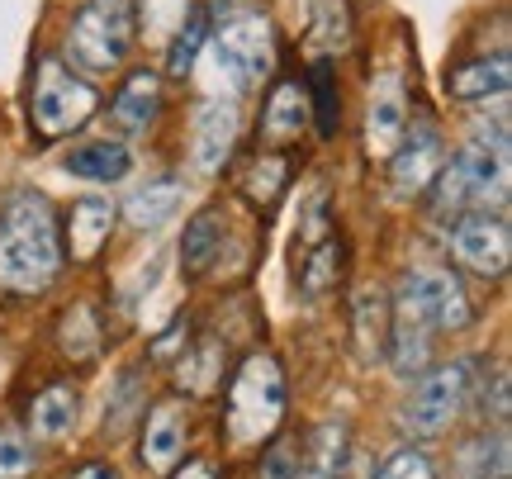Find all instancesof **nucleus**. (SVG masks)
Masks as SVG:
<instances>
[{"label":"nucleus","mask_w":512,"mask_h":479,"mask_svg":"<svg viewBox=\"0 0 512 479\" xmlns=\"http://www.w3.org/2000/svg\"><path fill=\"white\" fill-rule=\"evenodd\" d=\"M133 38H138L133 0H86L67 24L62 53L76 72H114V67H124Z\"/></svg>","instance_id":"5"},{"label":"nucleus","mask_w":512,"mask_h":479,"mask_svg":"<svg viewBox=\"0 0 512 479\" xmlns=\"http://www.w3.org/2000/svg\"><path fill=\"white\" fill-rule=\"evenodd\" d=\"M62 166L72 171V176H86V181H124L128 166H133V152L124 143H110V138H100V143H81L62 157Z\"/></svg>","instance_id":"19"},{"label":"nucleus","mask_w":512,"mask_h":479,"mask_svg":"<svg viewBox=\"0 0 512 479\" xmlns=\"http://www.w3.org/2000/svg\"><path fill=\"white\" fill-rule=\"evenodd\" d=\"M176 479H219L209 461H185V470H176Z\"/></svg>","instance_id":"35"},{"label":"nucleus","mask_w":512,"mask_h":479,"mask_svg":"<svg viewBox=\"0 0 512 479\" xmlns=\"http://www.w3.org/2000/svg\"><path fill=\"white\" fill-rule=\"evenodd\" d=\"M176 209H181V181H176V176H162V181H147L143 190L128 195L124 219L133 223V228H162Z\"/></svg>","instance_id":"20"},{"label":"nucleus","mask_w":512,"mask_h":479,"mask_svg":"<svg viewBox=\"0 0 512 479\" xmlns=\"http://www.w3.org/2000/svg\"><path fill=\"white\" fill-rule=\"evenodd\" d=\"M181 385H190L195 394H209V389L223 385V361H219V347L214 342H200V347H185L181 356Z\"/></svg>","instance_id":"28"},{"label":"nucleus","mask_w":512,"mask_h":479,"mask_svg":"<svg viewBox=\"0 0 512 479\" xmlns=\"http://www.w3.org/2000/svg\"><path fill=\"white\" fill-rule=\"evenodd\" d=\"M408 133V91H403V72L389 67V72L375 76L370 86V110H366V152L370 157H384L399 148V138Z\"/></svg>","instance_id":"11"},{"label":"nucleus","mask_w":512,"mask_h":479,"mask_svg":"<svg viewBox=\"0 0 512 479\" xmlns=\"http://www.w3.org/2000/svg\"><path fill=\"white\" fill-rule=\"evenodd\" d=\"M181 456H185V413L176 404H157L143 427V465L166 475V470H176Z\"/></svg>","instance_id":"14"},{"label":"nucleus","mask_w":512,"mask_h":479,"mask_svg":"<svg viewBox=\"0 0 512 479\" xmlns=\"http://www.w3.org/2000/svg\"><path fill=\"white\" fill-rule=\"evenodd\" d=\"M512 86V72H508V57H475V62H460L446 72V91L451 100H465V105H475V100H489V95H508Z\"/></svg>","instance_id":"15"},{"label":"nucleus","mask_w":512,"mask_h":479,"mask_svg":"<svg viewBox=\"0 0 512 479\" xmlns=\"http://www.w3.org/2000/svg\"><path fill=\"white\" fill-rule=\"evenodd\" d=\"M342 456H347V427L342 423L313 427L309 451H299V479H337L342 475Z\"/></svg>","instance_id":"22"},{"label":"nucleus","mask_w":512,"mask_h":479,"mask_svg":"<svg viewBox=\"0 0 512 479\" xmlns=\"http://www.w3.org/2000/svg\"><path fill=\"white\" fill-rule=\"evenodd\" d=\"M261 479H299V446L294 442H275L261 456Z\"/></svg>","instance_id":"34"},{"label":"nucleus","mask_w":512,"mask_h":479,"mask_svg":"<svg viewBox=\"0 0 512 479\" xmlns=\"http://www.w3.org/2000/svg\"><path fill=\"white\" fill-rule=\"evenodd\" d=\"M72 479H119V470H114V465H100V461H95V465H81Z\"/></svg>","instance_id":"36"},{"label":"nucleus","mask_w":512,"mask_h":479,"mask_svg":"<svg viewBox=\"0 0 512 479\" xmlns=\"http://www.w3.org/2000/svg\"><path fill=\"white\" fill-rule=\"evenodd\" d=\"M375 479H437V465H432V456L418 451V446H399V451L384 456Z\"/></svg>","instance_id":"31"},{"label":"nucleus","mask_w":512,"mask_h":479,"mask_svg":"<svg viewBox=\"0 0 512 479\" xmlns=\"http://www.w3.org/2000/svg\"><path fill=\"white\" fill-rule=\"evenodd\" d=\"M313 110H318V124H323V133L337 129V119H342V110H337V100H332V76L328 67H313Z\"/></svg>","instance_id":"33"},{"label":"nucleus","mask_w":512,"mask_h":479,"mask_svg":"<svg viewBox=\"0 0 512 479\" xmlns=\"http://www.w3.org/2000/svg\"><path fill=\"white\" fill-rule=\"evenodd\" d=\"M394 318H408L427 332H460L470 328V295L460 285L456 271L446 266H413L399 276V304H394Z\"/></svg>","instance_id":"7"},{"label":"nucleus","mask_w":512,"mask_h":479,"mask_svg":"<svg viewBox=\"0 0 512 479\" xmlns=\"http://www.w3.org/2000/svg\"><path fill=\"white\" fill-rule=\"evenodd\" d=\"M223 247V223L214 209H200L195 219L185 223V238H181V266L185 276H204L209 271V261L219 257Z\"/></svg>","instance_id":"23"},{"label":"nucleus","mask_w":512,"mask_h":479,"mask_svg":"<svg viewBox=\"0 0 512 479\" xmlns=\"http://www.w3.org/2000/svg\"><path fill=\"white\" fill-rule=\"evenodd\" d=\"M356 337H361V356L375 361L384 347H389V304L375 290H361L356 295Z\"/></svg>","instance_id":"25"},{"label":"nucleus","mask_w":512,"mask_h":479,"mask_svg":"<svg viewBox=\"0 0 512 479\" xmlns=\"http://www.w3.org/2000/svg\"><path fill=\"white\" fill-rule=\"evenodd\" d=\"M204 43H209V10H195V15L185 19V29L171 43H166V72L171 76H190L195 72V62H200Z\"/></svg>","instance_id":"26"},{"label":"nucleus","mask_w":512,"mask_h":479,"mask_svg":"<svg viewBox=\"0 0 512 479\" xmlns=\"http://www.w3.org/2000/svg\"><path fill=\"white\" fill-rule=\"evenodd\" d=\"M209 57H204V67H209V95L223 100V105H233L238 95L256 91L275 67V34H271V19L266 15H228L209 34Z\"/></svg>","instance_id":"3"},{"label":"nucleus","mask_w":512,"mask_h":479,"mask_svg":"<svg viewBox=\"0 0 512 479\" xmlns=\"http://www.w3.org/2000/svg\"><path fill=\"white\" fill-rule=\"evenodd\" d=\"M38 451L29 437H19L15 427H0V479H24L34 475Z\"/></svg>","instance_id":"29"},{"label":"nucleus","mask_w":512,"mask_h":479,"mask_svg":"<svg viewBox=\"0 0 512 479\" xmlns=\"http://www.w3.org/2000/svg\"><path fill=\"white\" fill-rule=\"evenodd\" d=\"M427 328H418V323H408V318H394L389 323V347H394V370H399L403 380H413V375H422V366H427Z\"/></svg>","instance_id":"27"},{"label":"nucleus","mask_w":512,"mask_h":479,"mask_svg":"<svg viewBox=\"0 0 512 479\" xmlns=\"http://www.w3.org/2000/svg\"><path fill=\"white\" fill-rule=\"evenodd\" d=\"M62 347L72 351L76 361L95 356V347H100V328H95V314L86 309V304H76L72 314L62 318Z\"/></svg>","instance_id":"30"},{"label":"nucleus","mask_w":512,"mask_h":479,"mask_svg":"<svg viewBox=\"0 0 512 479\" xmlns=\"http://www.w3.org/2000/svg\"><path fill=\"white\" fill-rule=\"evenodd\" d=\"M76 408H81V394L72 385H48L29 404V432L43 437V442H57L76 427Z\"/></svg>","instance_id":"18"},{"label":"nucleus","mask_w":512,"mask_h":479,"mask_svg":"<svg viewBox=\"0 0 512 479\" xmlns=\"http://www.w3.org/2000/svg\"><path fill=\"white\" fill-rule=\"evenodd\" d=\"M114 228V204L100 200V195H86V200L72 204V223H67V242H72V261H95L100 247L110 242Z\"/></svg>","instance_id":"16"},{"label":"nucleus","mask_w":512,"mask_h":479,"mask_svg":"<svg viewBox=\"0 0 512 479\" xmlns=\"http://www.w3.org/2000/svg\"><path fill=\"white\" fill-rule=\"evenodd\" d=\"M157 110H162V81H157V72H133L124 81V91L114 95L110 119L128 133H143L157 119Z\"/></svg>","instance_id":"17"},{"label":"nucleus","mask_w":512,"mask_h":479,"mask_svg":"<svg viewBox=\"0 0 512 479\" xmlns=\"http://www.w3.org/2000/svg\"><path fill=\"white\" fill-rule=\"evenodd\" d=\"M508 200V119L494 124V133L479 124L475 143L446 157L441 176L432 181L437 214H475V209H503Z\"/></svg>","instance_id":"2"},{"label":"nucleus","mask_w":512,"mask_h":479,"mask_svg":"<svg viewBox=\"0 0 512 479\" xmlns=\"http://www.w3.org/2000/svg\"><path fill=\"white\" fill-rule=\"evenodd\" d=\"M195 10H200L195 0H143L133 5V24H138V38H147L152 48H166Z\"/></svg>","instance_id":"21"},{"label":"nucleus","mask_w":512,"mask_h":479,"mask_svg":"<svg viewBox=\"0 0 512 479\" xmlns=\"http://www.w3.org/2000/svg\"><path fill=\"white\" fill-rule=\"evenodd\" d=\"M285 185H290V162H285L280 152H261V157H252L247 171H242V195L252 204H261V209H271Z\"/></svg>","instance_id":"24"},{"label":"nucleus","mask_w":512,"mask_h":479,"mask_svg":"<svg viewBox=\"0 0 512 479\" xmlns=\"http://www.w3.org/2000/svg\"><path fill=\"white\" fill-rule=\"evenodd\" d=\"M309 91L299 81H280L271 95H266V110H261V124H256V138L275 148V143H290L309 129Z\"/></svg>","instance_id":"12"},{"label":"nucleus","mask_w":512,"mask_h":479,"mask_svg":"<svg viewBox=\"0 0 512 479\" xmlns=\"http://www.w3.org/2000/svg\"><path fill=\"white\" fill-rule=\"evenodd\" d=\"M347 10L337 5L332 10V0H318V10H313V38L328 48V53H337V48H347Z\"/></svg>","instance_id":"32"},{"label":"nucleus","mask_w":512,"mask_h":479,"mask_svg":"<svg viewBox=\"0 0 512 479\" xmlns=\"http://www.w3.org/2000/svg\"><path fill=\"white\" fill-rule=\"evenodd\" d=\"M285 418V370L275 356L256 351L247 356L233 380H228V404H223V437L233 451H252V446L271 442L275 427Z\"/></svg>","instance_id":"4"},{"label":"nucleus","mask_w":512,"mask_h":479,"mask_svg":"<svg viewBox=\"0 0 512 479\" xmlns=\"http://www.w3.org/2000/svg\"><path fill=\"white\" fill-rule=\"evenodd\" d=\"M238 5L242 0H209L204 10H214V15H238Z\"/></svg>","instance_id":"37"},{"label":"nucleus","mask_w":512,"mask_h":479,"mask_svg":"<svg viewBox=\"0 0 512 479\" xmlns=\"http://www.w3.org/2000/svg\"><path fill=\"white\" fill-rule=\"evenodd\" d=\"M451 252L465 271L475 276H503L512 261V228L503 219V209H475L460 214L451 228Z\"/></svg>","instance_id":"9"},{"label":"nucleus","mask_w":512,"mask_h":479,"mask_svg":"<svg viewBox=\"0 0 512 479\" xmlns=\"http://www.w3.org/2000/svg\"><path fill=\"white\" fill-rule=\"evenodd\" d=\"M62 271V223L43 190H15L0 209V290L38 295Z\"/></svg>","instance_id":"1"},{"label":"nucleus","mask_w":512,"mask_h":479,"mask_svg":"<svg viewBox=\"0 0 512 479\" xmlns=\"http://www.w3.org/2000/svg\"><path fill=\"white\" fill-rule=\"evenodd\" d=\"M470 385H475V361H465V356L418 375V385L403 404V427L418 432V437H441L460 418V408L470 399Z\"/></svg>","instance_id":"8"},{"label":"nucleus","mask_w":512,"mask_h":479,"mask_svg":"<svg viewBox=\"0 0 512 479\" xmlns=\"http://www.w3.org/2000/svg\"><path fill=\"white\" fill-rule=\"evenodd\" d=\"M446 166V143H441V129L437 124H413V129L399 138V148L389 152V181L399 195H422L432 190V181L441 176Z\"/></svg>","instance_id":"10"},{"label":"nucleus","mask_w":512,"mask_h":479,"mask_svg":"<svg viewBox=\"0 0 512 479\" xmlns=\"http://www.w3.org/2000/svg\"><path fill=\"white\" fill-rule=\"evenodd\" d=\"M233 143H238V110L223 100H209L195 114V166L204 176L223 171V162L233 157Z\"/></svg>","instance_id":"13"},{"label":"nucleus","mask_w":512,"mask_h":479,"mask_svg":"<svg viewBox=\"0 0 512 479\" xmlns=\"http://www.w3.org/2000/svg\"><path fill=\"white\" fill-rule=\"evenodd\" d=\"M100 110V91L91 81L62 62V57H38L34 67V95H29V124L43 143H62L72 138L81 124H91Z\"/></svg>","instance_id":"6"}]
</instances>
